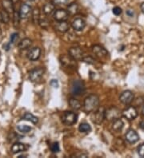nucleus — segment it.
Wrapping results in <instances>:
<instances>
[{
	"mask_svg": "<svg viewBox=\"0 0 144 158\" xmlns=\"http://www.w3.org/2000/svg\"><path fill=\"white\" fill-rule=\"evenodd\" d=\"M55 8V6L53 3H51V2H47V3H46V4L44 5L42 10H43V12H44L45 15H51V14L54 12Z\"/></svg>",
	"mask_w": 144,
	"mask_h": 158,
	"instance_id": "aec40b11",
	"label": "nucleus"
},
{
	"mask_svg": "<svg viewBox=\"0 0 144 158\" xmlns=\"http://www.w3.org/2000/svg\"><path fill=\"white\" fill-rule=\"evenodd\" d=\"M43 74H44V69H42V68L33 70L29 74V79L32 82H38L42 79Z\"/></svg>",
	"mask_w": 144,
	"mask_h": 158,
	"instance_id": "39448f33",
	"label": "nucleus"
},
{
	"mask_svg": "<svg viewBox=\"0 0 144 158\" xmlns=\"http://www.w3.org/2000/svg\"><path fill=\"white\" fill-rule=\"evenodd\" d=\"M78 11V6L76 3H71L70 5H69L67 8V12L69 15H76Z\"/></svg>",
	"mask_w": 144,
	"mask_h": 158,
	"instance_id": "393cba45",
	"label": "nucleus"
},
{
	"mask_svg": "<svg viewBox=\"0 0 144 158\" xmlns=\"http://www.w3.org/2000/svg\"><path fill=\"white\" fill-rule=\"evenodd\" d=\"M48 21H47V19H39V23L38 24H40V26L42 27L43 28H46L47 27V26H48Z\"/></svg>",
	"mask_w": 144,
	"mask_h": 158,
	"instance_id": "72a5a7b5",
	"label": "nucleus"
},
{
	"mask_svg": "<svg viewBox=\"0 0 144 158\" xmlns=\"http://www.w3.org/2000/svg\"><path fill=\"white\" fill-rule=\"evenodd\" d=\"M2 40V30H1V28H0V42Z\"/></svg>",
	"mask_w": 144,
	"mask_h": 158,
	"instance_id": "79ce46f5",
	"label": "nucleus"
},
{
	"mask_svg": "<svg viewBox=\"0 0 144 158\" xmlns=\"http://www.w3.org/2000/svg\"><path fill=\"white\" fill-rule=\"evenodd\" d=\"M17 129L22 133H28L31 130V127L28 126L27 125H17Z\"/></svg>",
	"mask_w": 144,
	"mask_h": 158,
	"instance_id": "c85d7f7f",
	"label": "nucleus"
},
{
	"mask_svg": "<svg viewBox=\"0 0 144 158\" xmlns=\"http://www.w3.org/2000/svg\"><path fill=\"white\" fill-rule=\"evenodd\" d=\"M11 1H17V0H11Z\"/></svg>",
	"mask_w": 144,
	"mask_h": 158,
	"instance_id": "a18cd8bd",
	"label": "nucleus"
},
{
	"mask_svg": "<svg viewBox=\"0 0 144 158\" xmlns=\"http://www.w3.org/2000/svg\"><path fill=\"white\" fill-rule=\"evenodd\" d=\"M142 114H143L144 115V107L142 108Z\"/></svg>",
	"mask_w": 144,
	"mask_h": 158,
	"instance_id": "37998d69",
	"label": "nucleus"
},
{
	"mask_svg": "<svg viewBox=\"0 0 144 158\" xmlns=\"http://www.w3.org/2000/svg\"><path fill=\"white\" fill-rule=\"evenodd\" d=\"M31 10V7L27 3H23L20 7V11H19V16L20 19H26L27 18V16L30 15Z\"/></svg>",
	"mask_w": 144,
	"mask_h": 158,
	"instance_id": "dca6fc26",
	"label": "nucleus"
},
{
	"mask_svg": "<svg viewBox=\"0 0 144 158\" xmlns=\"http://www.w3.org/2000/svg\"><path fill=\"white\" fill-rule=\"evenodd\" d=\"M51 86L55 87V88H58L59 87V82H58L57 80H55V79H52L51 82Z\"/></svg>",
	"mask_w": 144,
	"mask_h": 158,
	"instance_id": "4c0bfd02",
	"label": "nucleus"
},
{
	"mask_svg": "<svg viewBox=\"0 0 144 158\" xmlns=\"http://www.w3.org/2000/svg\"><path fill=\"white\" fill-rule=\"evenodd\" d=\"M134 99V94L131 91L126 90L124 92L121 93L120 97H119V100L122 103L125 104V105H128V104L131 103Z\"/></svg>",
	"mask_w": 144,
	"mask_h": 158,
	"instance_id": "0eeeda50",
	"label": "nucleus"
},
{
	"mask_svg": "<svg viewBox=\"0 0 144 158\" xmlns=\"http://www.w3.org/2000/svg\"><path fill=\"white\" fill-rule=\"evenodd\" d=\"M60 147L59 145L58 142H54L52 145H51V151L53 153H58L59 152Z\"/></svg>",
	"mask_w": 144,
	"mask_h": 158,
	"instance_id": "2f4dec72",
	"label": "nucleus"
},
{
	"mask_svg": "<svg viewBox=\"0 0 144 158\" xmlns=\"http://www.w3.org/2000/svg\"><path fill=\"white\" fill-rule=\"evenodd\" d=\"M126 140L131 144L136 143L139 140V136L135 130L130 129L126 134Z\"/></svg>",
	"mask_w": 144,
	"mask_h": 158,
	"instance_id": "f8f14e48",
	"label": "nucleus"
},
{
	"mask_svg": "<svg viewBox=\"0 0 144 158\" xmlns=\"http://www.w3.org/2000/svg\"><path fill=\"white\" fill-rule=\"evenodd\" d=\"M29 1H31L32 2V1H34V0H29Z\"/></svg>",
	"mask_w": 144,
	"mask_h": 158,
	"instance_id": "c03bdc74",
	"label": "nucleus"
},
{
	"mask_svg": "<svg viewBox=\"0 0 144 158\" xmlns=\"http://www.w3.org/2000/svg\"><path fill=\"white\" fill-rule=\"evenodd\" d=\"M23 119L26 121H31L33 124H37L38 121V119L37 117L34 116L33 114H29V113H27L23 116Z\"/></svg>",
	"mask_w": 144,
	"mask_h": 158,
	"instance_id": "b1692460",
	"label": "nucleus"
},
{
	"mask_svg": "<svg viewBox=\"0 0 144 158\" xmlns=\"http://www.w3.org/2000/svg\"><path fill=\"white\" fill-rule=\"evenodd\" d=\"M141 10H142V13H143V14H144V2H143V3H142V4H141Z\"/></svg>",
	"mask_w": 144,
	"mask_h": 158,
	"instance_id": "ea45409f",
	"label": "nucleus"
},
{
	"mask_svg": "<svg viewBox=\"0 0 144 158\" xmlns=\"http://www.w3.org/2000/svg\"><path fill=\"white\" fill-rule=\"evenodd\" d=\"M140 127H141L142 129H144V121H142V122L140 123Z\"/></svg>",
	"mask_w": 144,
	"mask_h": 158,
	"instance_id": "a19ab883",
	"label": "nucleus"
},
{
	"mask_svg": "<svg viewBox=\"0 0 144 158\" xmlns=\"http://www.w3.org/2000/svg\"><path fill=\"white\" fill-rule=\"evenodd\" d=\"M92 51L99 58H106L108 54V52L103 48L99 45H95L92 47Z\"/></svg>",
	"mask_w": 144,
	"mask_h": 158,
	"instance_id": "4468645a",
	"label": "nucleus"
},
{
	"mask_svg": "<svg viewBox=\"0 0 144 158\" xmlns=\"http://www.w3.org/2000/svg\"><path fill=\"white\" fill-rule=\"evenodd\" d=\"M32 42L30 38H24L23 40L20 41V42L19 43V48L20 50H25V49H27L31 47Z\"/></svg>",
	"mask_w": 144,
	"mask_h": 158,
	"instance_id": "412c9836",
	"label": "nucleus"
},
{
	"mask_svg": "<svg viewBox=\"0 0 144 158\" xmlns=\"http://www.w3.org/2000/svg\"><path fill=\"white\" fill-rule=\"evenodd\" d=\"M85 91L84 84L82 81H74L71 86V93L74 95L83 94Z\"/></svg>",
	"mask_w": 144,
	"mask_h": 158,
	"instance_id": "20e7f679",
	"label": "nucleus"
},
{
	"mask_svg": "<svg viewBox=\"0 0 144 158\" xmlns=\"http://www.w3.org/2000/svg\"><path fill=\"white\" fill-rule=\"evenodd\" d=\"M121 114L117 108L112 107L105 111V118L108 121H114L119 118Z\"/></svg>",
	"mask_w": 144,
	"mask_h": 158,
	"instance_id": "423d86ee",
	"label": "nucleus"
},
{
	"mask_svg": "<svg viewBox=\"0 0 144 158\" xmlns=\"http://www.w3.org/2000/svg\"><path fill=\"white\" fill-rule=\"evenodd\" d=\"M68 16H69V14H68L67 11H65L63 9L57 10L54 14V18L57 22L67 21Z\"/></svg>",
	"mask_w": 144,
	"mask_h": 158,
	"instance_id": "6e6552de",
	"label": "nucleus"
},
{
	"mask_svg": "<svg viewBox=\"0 0 144 158\" xmlns=\"http://www.w3.org/2000/svg\"><path fill=\"white\" fill-rule=\"evenodd\" d=\"M127 15H128V16H130V17H132V16L134 15L133 11H131V10H128V11H127Z\"/></svg>",
	"mask_w": 144,
	"mask_h": 158,
	"instance_id": "58836bf2",
	"label": "nucleus"
},
{
	"mask_svg": "<svg viewBox=\"0 0 144 158\" xmlns=\"http://www.w3.org/2000/svg\"><path fill=\"white\" fill-rule=\"evenodd\" d=\"M69 55L74 60H82L83 52L79 47H72L69 50Z\"/></svg>",
	"mask_w": 144,
	"mask_h": 158,
	"instance_id": "1a4fd4ad",
	"label": "nucleus"
},
{
	"mask_svg": "<svg viewBox=\"0 0 144 158\" xmlns=\"http://www.w3.org/2000/svg\"><path fill=\"white\" fill-rule=\"evenodd\" d=\"M0 20L3 23H8L10 21V14L6 12V11H0Z\"/></svg>",
	"mask_w": 144,
	"mask_h": 158,
	"instance_id": "a878e982",
	"label": "nucleus"
},
{
	"mask_svg": "<svg viewBox=\"0 0 144 158\" xmlns=\"http://www.w3.org/2000/svg\"><path fill=\"white\" fill-rule=\"evenodd\" d=\"M18 37H19V34H17V33H14L13 34H11V43H14V42L16 41V39L18 38Z\"/></svg>",
	"mask_w": 144,
	"mask_h": 158,
	"instance_id": "c9c22d12",
	"label": "nucleus"
},
{
	"mask_svg": "<svg viewBox=\"0 0 144 158\" xmlns=\"http://www.w3.org/2000/svg\"><path fill=\"white\" fill-rule=\"evenodd\" d=\"M82 60H83L84 62L88 64H94L95 63V60L92 57H91V56H87V57L83 58Z\"/></svg>",
	"mask_w": 144,
	"mask_h": 158,
	"instance_id": "7c9ffc66",
	"label": "nucleus"
},
{
	"mask_svg": "<svg viewBox=\"0 0 144 158\" xmlns=\"http://www.w3.org/2000/svg\"><path fill=\"white\" fill-rule=\"evenodd\" d=\"M2 6L3 10L6 11L9 14L14 13V6H13V1L11 0H2Z\"/></svg>",
	"mask_w": 144,
	"mask_h": 158,
	"instance_id": "f3484780",
	"label": "nucleus"
},
{
	"mask_svg": "<svg viewBox=\"0 0 144 158\" xmlns=\"http://www.w3.org/2000/svg\"><path fill=\"white\" fill-rule=\"evenodd\" d=\"M123 121L118 118L116 120L114 121V123H113V125H112V128L114 131H117V132H119V131L122 130V129L123 128Z\"/></svg>",
	"mask_w": 144,
	"mask_h": 158,
	"instance_id": "4be33fe9",
	"label": "nucleus"
},
{
	"mask_svg": "<svg viewBox=\"0 0 144 158\" xmlns=\"http://www.w3.org/2000/svg\"><path fill=\"white\" fill-rule=\"evenodd\" d=\"M138 153L141 157H144V144L138 148Z\"/></svg>",
	"mask_w": 144,
	"mask_h": 158,
	"instance_id": "f704fd0d",
	"label": "nucleus"
},
{
	"mask_svg": "<svg viewBox=\"0 0 144 158\" xmlns=\"http://www.w3.org/2000/svg\"><path fill=\"white\" fill-rule=\"evenodd\" d=\"M77 119H78V115L71 111L65 112L62 117V121L66 125H74V123L77 122Z\"/></svg>",
	"mask_w": 144,
	"mask_h": 158,
	"instance_id": "f03ea898",
	"label": "nucleus"
},
{
	"mask_svg": "<svg viewBox=\"0 0 144 158\" xmlns=\"http://www.w3.org/2000/svg\"><path fill=\"white\" fill-rule=\"evenodd\" d=\"M69 28H70L69 24L66 21L58 22L57 25H56V30L58 31L61 32V33H66L69 30Z\"/></svg>",
	"mask_w": 144,
	"mask_h": 158,
	"instance_id": "6ab92c4d",
	"label": "nucleus"
},
{
	"mask_svg": "<svg viewBox=\"0 0 144 158\" xmlns=\"http://www.w3.org/2000/svg\"><path fill=\"white\" fill-rule=\"evenodd\" d=\"M113 11V14L115 15H120L121 14H122V12H123V11H122V9L120 8V7H119V6H115V7H114L112 10Z\"/></svg>",
	"mask_w": 144,
	"mask_h": 158,
	"instance_id": "473e14b6",
	"label": "nucleus"
},
{
	"mask_svg": "<svg viewBox=\"0 0 144 158\" xmlns=\"http://www.w3.org/2000/svg\"><path fill=\"white\" fill-rule=\"evenodd\" d=\"M40 19V12L38 8H34V11H32V21L34 24H38Z\"/></svg>",
	"mask_w": 144,
	"mask_h": 158,
	"instance_id": "5701e85b",
	"label": "nucleus"
},
{
	"mask_svg": "<svg viewBox=\"0 0 144 158\" xmlns=\"http://www.w3.org/2000/svg\"><path fill=\"white\" fill-rule=\"evenodd\" d=\"M29 148V146L25 145V144L23 143H19V142H17V143H15L11 146V153L14 154L18 153H21L23 152L25 150H27Z\"/></svg>",
	"mask_w": 144,
	"mask_h": 158,
	"instance_id": "2eb2a0df",
	"label": "nucleus"
},
{
	"mask_svg": "<svg viewBox=\"0 0 144 158\" xmlns=\"http://www.w3.org/2000/svg\"><path fill=\"white\" fill-rule=\"evenodd\" d=\"M78 130L80 131L81 133H89L91 131V127L88 123H82L78 127Z\"/></svg>",
	"mask_w": 144,
	"mask_h": 158,
	"instance_id": "bb28decb",
	"label": "nucleus"
},
{
	"mask_svg": "<svg viewBox=\"0 0 144 158\" xmlns=\"http://www.w3.org/2000/svg\"><path fill=\"white\" fill-rule=\"evenodd\" d=\"M94 114L91 116V120L94 123H95L97 125H99L105 119V110L103 109H98L95 112H93Z\"/></svg>",
	"mask_w": 144,
	"mask_h": 158,
	"instance_id": "7ed1b4c3",
	"label": "nucleus"
},
{
	"mask_svg": "<svg viewBox=\"0 0 144 158\" xmlns=\"http://www.w3.org/2000/svg\"><path fill=\"white\" fill-rule=\"evenodd\" d=\"M61 62L62 64H63L64 65L69 66V67L74 66V65H75V60H74V58H72L70 55H69V56H66V55L62 56Z\"/></svg>",
	"mask_w": 144,
	"mask_h": 158,
	"instance_id": "a211bd4d",
	"label": "nucleus"
},
{
	"mask_svg": "<svg viewBox=\"0 0 144 158\" xmlns=\"http://www.w3.org/2000/svg\"><path fill=\"white\" fill-rule=\"evenodd\" d=\"M123 115L128 120H134L138 116V112L135 110V108L129 107L123 112Z\"/></svg>",
	"mask_w": 144,
	"mask_h": 158,
	"instance_id": "9d476101",
	"label": "nucleus"
},
{
	"mask_svg": "<svg viewBox=\"0 0 144 158\" xmlns=\"http://www.w3.org/2000/svg\"><path fill=\"white\" fill-rule=\"evenodd\" d=\"M41 55V50L38 47L31 49L27 54V58L30 61H36L39 58Z\"/></svg>",
	"mask_w": 144,
	"mask_h": 158,
	"instance_id": "ddd939ff",
	"label": "nucleus"
},
{
	"mask_svg": "<svg viewBox=\"0 0 144 158\" xmlns=\"http://www.w3.org/2000/svg\"><path fill=\"white\" fill-rule=\"evenodd\" d=\"M69 104H70V106H71L73 109H74V110H79L81 108V106H82L80 102L77 99H75V98H70V99L69 100Z\"/></svg>",
	"mask_w": 144,
	"mask_h": 158,
	"instance_id": "cd10ccee",
	"label": "nucleus"
},
{
	"mask_svg": "<svg viewBox=\"0 0 144 158\" xmlns=\"http://www.w3.org/2000/svg\"><path fill=\"white\" fill-rule=\"evenodd\" d=\"M83 106H84L85 111L87 113L95 112L99 109V98L95 94L89 95L88 97L85 98Z\"/></svg>",
	"mask_w": 144,
	"mask_h": 158,
	"instance_id": "f257e3e1",
	"label": "nucleus"
},
{
	"mask_svg": "<svg viewBox=\"0 0 144 158\" xmlns=\"http://www.w3.org/2000/svg\"><path fill=\"white\" fill-rule=\"evenodd\" d=\"M68 2V0H54V2L55 4L61 5V4H66Z\"/></svg>",
	"mask_w": 144,
	"mask_h": 158,
	"instance_id": "e433bc0d",
	"label": "nucleus"
},
{
	"mask_svg": "<svg viewBox=\"0 0 144 158\" xmlns=\"http://www.w3.org/2000/svg\"><path fill=\"white\" fill-rule=\"evenodd\" d=\"M19 20H20V16H19V12L14 11V25L16 26L19 25Z\"/></svg>",
	"mask_w": 144,
	"mask_h": 158,
	"instance_id": "c756f323",
	"label": "nucleus"
},
{
	"mask_svg": "<svg viewBox=\"0 0 144 158\" xmlns=\"http://www.w3.org/2000/svg\"><path fill=\"white\" fill-rule=\"evenodd\" d=\"M72 27L74 30H77V31H81V30H83V29L85 28L86 26V23L85 21L83 20V19H81V18H77L74 20V21L72 22Z\"/></svg>",
	"mask_w": 144,
	"mask_h": 158,
	"instance_id": "9b49d317",
	"label": "nucleus"
}]
</instances>
